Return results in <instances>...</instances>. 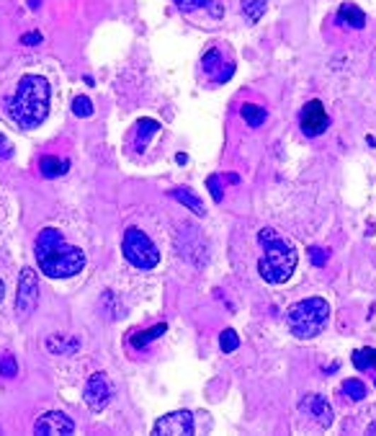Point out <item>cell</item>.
<instances>
[{
	"label": "cell",
	"mask_w": 376,
	"mask_h": 436,
	"mask_svg": "<svg viewBox=\"0 0 376 436\" xmlns=\"http://www.w3.org/2000/svg\"><path fill=\"white\" fill-rule=\"evenodd\" d=\"M36 264L50 279H67L86 269V253L70 245L57 228H44L34 240Z\"/></svg>",
	"instance_id": "6da1fadb"
},
{
	"label": "cell",
	"mask_w": 376,
	"mask_h": 436,
	"mask_svg": "<svg viewBox=\"0 0 376 436\" xmlns=\"http://www.w3.org/2000/svg\"><path fill=\"white\" fill-rule=\"evenodd\" d=\"M50 111V80L44 75H23L8 101V114L21 127H39Z\"/></svg>",
	"instance_id": "7a4b0ae2"
},
{
	"label": "cell",
	"mask_w": 376,
	"mask_h": 436,
	"mask_svg": "<svg viewBox=\"0 0 376 436\" xmlns=\"http://www.w3.org/2000/svg\"><path fill=\"white\" fill-rule=\"evenodd\" d=\"M258 240L263 245V256L258 261V272H261L263 281H268V284L289 281L297 269V248L270 228H263Z\"/></svg>",
	"instance_id": "3957f363"
},
{
	"label": "cell",
	"mask_w": 376,
	"mask_h": 436,
	"mask_svg": "<svg viewBox=\"0 0 376 436\" xmlns=\"http://www.w3.org/2000/svg\"><path fill=\"white\" fill-rule=\"evenodd\" d=\"M327 318H330V305L322 297H307V300L291 305L289 313H286L289 330L302 341L319 336L327 325Z\"/></svg>",
	"instance_id": "277c9868"
},
{
	"label": "cell",
	"mask_w": 376,
	"mask_h": 436,
	"mask_svg": "<svg viewBox=\"0 0 376 436\" xmlns=\"http://www.w3.org/2000/svg\"><path fill=\"white\" fill-rule=\"evenodd\" d=\"M121 250H124L129 264L135 269H142V272H149L160 264V250L139 228H127V233L121 237Z\"/></svg>",
	"instance_id": "5b68a950"
},
{
	"label": "cell",
	"mask_w": 376,
	"mask_h": 436,
	"mask_svg": "<svg viewBox=\"0 0 376 436\" xmlns=\"http://www.w3.org/2000/svg\"><path fill=\"white\" fill-rule=\"evenodd\" d=\"M39 302V279L34 269H21L18 274V289H16V320H29Z\"/></svg>",
	"instance_id": "8992f818"
},
{
	"label": "cell",
	"mask_w": 376,
	"mask_h": 436,
	"mask_svg": "<svg viewBox=\"0 0 376 436\" xmlns=\"http://www.w3.org/2000/svg\"><path fill=\"white\" fill-rule=\"evenodd\" d=\"M111 395H114V387H111V379L106 377V372H93L88 377L83 401H86V406L91 408L93 413H101L111 403Z\"/></svg>",
	"instance_id": "52a82bcc"
},
{
	"label": "cell",
	"mask_w": 376,
	"mask_h": 436,
	"mask_svg": "<svg viewBox=\"0 0 376 436\" xmlns=\"http://www.w3.org/2000/svg\"><path fill=\"white\" fill-rule=\"evenodd\" d=\"M155 436H191L193 434V413L191 410H176L163 418H157L152 426Z\"/></svg>",
	"instance_id": "ba28073f"
},
{
	"label": "cell",
	"mask_w": 376,
	"mask_h": 436,
	"mask_svg": "<svg viewBox=\"0 0 376 436\" xmlns=\"http://www.w3.org/2000/svg\"><path fill=\"white\" fill-rule=\"evenodd\" d=\"M75 431V421L62 410H50L36 418L34 423V434L39 436H67Z\"/></svg>",
	"instance_id": "9c48e42d"
},
{
	"label": "cell",
	"mask_w": 376,
	"mask_h": 436,
	"mask_svg": "<svg viewBox=\"0 0 376 436\" xmlns=\"http://www.w3.org/2000/svg\"><path fill=\"white\" fill-rule=\"evenodd\" d=\"M299 124H302V132H304L307 137H319L322 132H327V127H330V116H327L325 106L314 99L302 108Z\"/></svg>",
	"instance_id": "30bf717a"
},
{
	"label": "cell",
	"mask_w": 376,
	"mask_h": 436,
	"mask_svg": "<svg viewBox=\"0 0 376 436\" xmlns=\"http://www.w3.org/2000/svg\"><path fill=\"white\" fill-rule=\"evenodd\" d=\"M299 410L307 415V418H312L314 423H317L319 429H330L333 426V408H330V403L322 398V395H304L302 398V403H299Z\"/></svg>",
	"instance_id": "8fae6325"
},
{
	"label": "cell",
	"mask_w": 376,
	"mask_h": 436,
	"mask_svg": "<svg viewBox=\"0 0 376 436\" xmlns=\"http://www.w3.org/2000/svg\"><path fill=\"white\" fill-rule=\"evenodd\" d=\"M204 70L209 72L214 78V83H227L229 78H232L234 72V65L227 62V60L222 57V52L214 47V50H209L204 55Z\"/></svg>",
	"instance_id": "7c38bea8"
},
{
	"label": "cell",
	"mask_w": 376,
	"mask_h": 436,
	"mask_svg": "<svg viewBox=\"0 0 376 436\" xmlns=\"http://www.w3.org/2000/svg\"><path fill=\"white\" fill-rule=\"evenodd\" d=\"M353 367L358 372H366L369 377H374V385H376V349H355L353 357H351Z\"/></svg>",
	"instance_id": "4fadbf2b"
},
{
	"label": "cell",
	"mask_w": 376,
	"mask_h": 436,
	"mask_svg": "<svg viewBox=\"0 0 376 436\" xmlns=\"http://www.w3.org/2000/svg\"><path fill=\"white\" fill-rule=\"evenodd\" d=\"M338 21H341L343 26H348V29H363V26H366V16H363L361 8L353 6V3H343L341 11H338Z\"/></svg>",
	"instance_id": "5bb4252c"
},
{
	"label": "cell",
	"mask_w": 376,
	"mask_h": 436,
	"mask_svg": "<svg viewBox=\"0 0 376 436\" xmlns=\"http://www.w3.org/2000/svg\"><path fill=\"white\" fill-rule=\"evenodd\" d=\"M171 196H173V199H176V201H181L183 207L191 209V212H193V215H196V217H204V215H206L204 201H201L199 196H196V194L191 191V189H173Z\"/></svg>",
	"instance_id": "9a60e30c"
},
{
	"label": "cell",
	"mask_w": 376,
	"mask_h": 436,
	"mask_svg": "<svg viewBox=\"0 0 376 436\" xmlns=\"http://www.w3.org/2000/svg\"><path fill=\"white\" fill-rule=\"evenodd\" d=\"M39 168H42L44 179H57V176H64V173L70 171V163L62 160V157H57V155H44Z\"/></svg>",
	"instance_id": "2e32d148"
},
{
	"label": "cell",
	"mask_w": 376,
	"mask_h": 436,
	"mask_svg": "<svg viewBox=\"0 0 376 436\" xmlns=\"http://www.w3.org/2000/svg\"><path fill=\"white\" fill-rule=\"evenodd\" d=\"M47 349L52 354H75L80 349V341L75 336H62V333H55V336L47 338Z\"/></svg>",
	"instance_id": "e0dca14e"
},
{
	"label": "cell",
	"mask_w": 376,
	"mask_h": 436,
	"mask_svg": "<svg viewBox=\"0 0 376 436\" xmlns=\"http://www.w3.org/2000/svg\"><path fill=\"white\" fill-rule=\"evenodd\" d=\"M240 116L250 124V127H261V124H266V119H268V111L256 106V104H245V106L240 108Z\"/></svg>",
	"instance_id": "ac0fdd59"
},
{
	"label": "cell",
	"mask_w": 376,
	"mask_h": 436,
	"mask_svg": "<svg viewBox=\"0 0 376 436\" xmlns=\"http://www.w3.org/2000/svg\"><path fill=\"white\" fill-rule=\"evenodd\" d=\"M157 129H160V124L155 122V119H142V122L137 124V135H135V145L137 150H142L144 142H149V137L155 135Z\"/></svg>",
	"instance_id": "d6986e66"
},
{
	"label": "cell",
	"mask_w": 376,
	"mask_h": 436,
	"mask_svg": "<svg viewBox=\"0 0 376 436\" xmlns=\"http://www.w3.org/2000/svg\"><path fill=\"white\" fill-rule=\"evenodd\" d=\"M168 330V325L165 323H157L155 328H147V330H142V333H137V336H132V346L135 349H142L144 343H149V341H155V338H160Z\"/></svg>",
	"instance_id": "ffe728a7"
},
{
	"label": "cell",
	"mask_w": 376,
	"mask_h": 436,
	"mask_svg": "<svg viewBox=\"0 0 376 436\" xmlns=\"http://www.w3.org/2000/svg\"><path fill=\"white\" fill-rule=\"evenodd\" d=\"M266 8H268L266 0H242V13L248 16L253 23L261 21V16L266 13Z\"/></svg>",
	"instance_id": "44dd1931"
},
{
	"label": "cell",
	"mask_w": 376,
	"mask_h": 436,
	"mask_svg": "<svg viewBox=\"0 0 376 436\" xmlns=\"http://www.w3.org/2000/svg\"><path fill=\"white\" fill-rule=\"evenodd\" d=\"M343 393H346V398H351V401H363L366 398V385H363L361 379H346L343 382Z\"/></svg>",
	"instance_id": "7402d4cb"
},
{
	"label": "cell",
	"mask_w": 376,
	"mask_h": 436,
	"mask_svg": "<svg viewBox=\"0 0 376 436\" xmlns=\"http://www.w3.org/2000/svg\"><path fill=\"white\" fill-rule=\"evenodd\" d=\"M72 114L78 116V119H88V116H93V101L86 99V96H78V99L72 101Z\"/></svg>",
	"instance_id": "603a6c76"
},
{
	"label": "cell",
	"mask_w": 376,
	"mask_h": 436,
	"mask_svg": "<svg viewBox=\"0 0 376 436\" xmlns=\"http://www.w3.org/2000/svg\"><path fill=\"white\" fill-rule=\"evenodd\" d=\"M220 346H222V351H224V354H232V351H237V346H240V336H237L232 328L222 330Z\"/></svg>",
	"instance_id": "cb8c5ba5"
},
{
	"label": "cell",
	"mask_w": 376,
	"mask_h": 436,
	"mask_svg": "<svg viewBox=\"0 0 376 436\" xmlns=\"http://www.w3.org/2000/svg\"><path fill=\"white\" fill-rule=\"evenodd\" d=\"M0 374L8 379H13L16 374H18V364H16L13 354H3V357H0Z\"/></svg>",
	"instance_id": "d4e9b609"
},
{
	"label": "cell",
	"mask_w": 376,
	"mask_h": 436,
	"mask_svg": "<svg viewBox=\"0 0 376 436\" xmlns=\"http://www.w3.org/2000/svg\"><path fill=\"white\" fill-rule=\"evenodd\" d=\"M222 181H224V176H209V181H206V186H209V191H212V199L214 201H222L224 199V189H222Z\"/></svg>",
	"instance_id": "484cf974"
},
{
	"label": "cell",
	"mask_w": 376,
	"mask_h": 436,
	"mask_svg": "<svg viewBox=\"0 0 376 436\" xmlns=\"http://www.w3.org/2000/svg\"><path fill=\"white\" fill-rule=\"evenodd\" d=\"M173 3H176V8L181 13H193V11L209 6V0H173Z\"/></svg>",
	"instance_id": "4316f807"
},
{
	"label": "cell",
	"mask_w": 376,
	"mask_h": 436,
	"mask_svg": "<svg viewBox=\"0 0 376 436\" xmlns=\"http://www.w3.org/2000/svg\"><path fill=\"white\" fill-rule=\"evenodd\" d=\"M309 261L314 266H325L327 264V248H309Z\"/></svg>",
	"instance_id": "83f0119b"
},
{
	"label": "cell",
	"mask_w": 376,
	"mask_h": 436,
	"mask_svg": "<svg viewBox=\"0 0 376 436\" xmlns=\"http://www.w3.org/2000/svg\"><path fill=\"white\" fill-rule=\"evenodd\" d=\"M11 155H13V147L8 142V137L0 135V160H3V157H11Z\"/></svg>",
	"instance_id": "f1b7e54d"
},
{
	"label": "cell",
	"mask_w": 376,
	"mask_h": 436,
	"mask_svg": "<svg viewBox=\"0 0 376 436\" xmlns=\"http://www.w3.org/2000/svg\"><path fill=\"white\" fill-rule=\"evenodd\" d=\"M21 42H23V44H29V47H36V44L42 42V34H39V31H29V34H23V36H21Z\"/></svg>",
	"instance_id": "f546056e"
},
{
	"label": "cell",
	"mask_w": 376,
	"mask_h": 436,
	"mask_svg": "<svg viewBox=\"0 0 376 436\" xmlns=\"http://www.w3.org/2000/svg\"><path fill=\"white\" fill-rule=\"evenodd\" d=\"M366 434H369V436H376V421H374V423H371L369 429H366Z\"/></svg>",
	"instance_id": "4dcf8cb0"
},
{
	"label": "cell",
	"mask_w": 376,
	"mask_h": 436,
	"mask_svg": "<svg viewBox=\"0 0 376 436\" xmlns=\"http://www.w3.org/2000/svg\"><path fill=\"white\" fill-rule=\"evenodd\" d=\"M3 294H6V284L0 281V300H3Z\"/></svg>",
	"instance_id": "1f68e13d"
},
{
	"label": "cell",
	"mask_w": 376,
	"mask_h": 436,
	"mask_svg": "<svg viewBox=\"0 0 376 436\" xmlns=\"http://www.w3.org/2000/svg\"><path fill=\"white\" fill-rule=\"evenodd\" d=\"M29 6L31 8H39V0H29Z\"/></svg>",
	"instance_id": "d6a6232c"
}]
</instances>
